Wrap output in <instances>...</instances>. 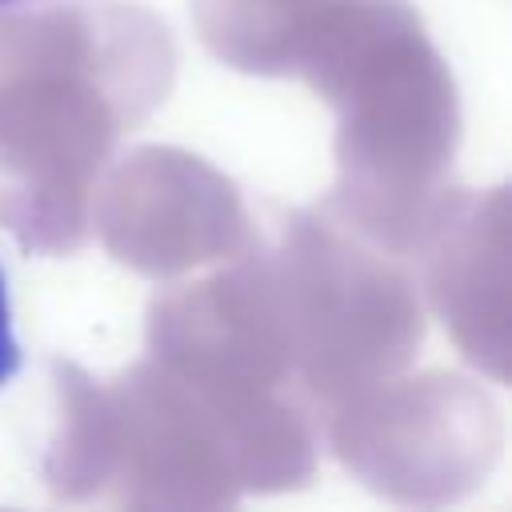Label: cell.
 Here are the masks:
<instances>
[{
    "label": "cell",
    "instance_id": "cell-1",
    "mask_svg": "<svg viewBox=\"0 0 512 512\" xmlns=\"http://www.w3.org/2000/svg\"><path fill=\"white\" fill-rule=\"evenodd\" d=\"M24 364L20 340H16V320H12V292H8V272L0 264V388H8L16 380Z\"/></svg>",
    "mask_w": 512,
    "mask_h": 512
},
{
    "label": "cell",
    "instance_id": "cell-2",
    "mask_svg": "<svg viewBox=\"0 0 512 512\" xmlns=\"http://www.w3.org/2000/svg\"><path fill=\"white\" fill-rule=\"evenodd\" d=\"M52 0H0V16H12V12H32V8H44Z\"/></svg>",
    "mask_w": 512,
    "mask_h": 512
}]
</instances>
